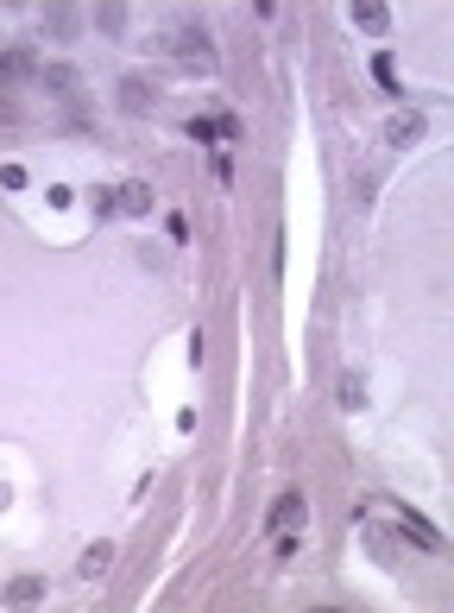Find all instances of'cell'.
Returning <instances> with one entry per match:
<instances>
[{"label":"cell","instance_id":"1","mask_svg":"<svg viewBox=\"0 0 454 613\" xmlns=\"http://www.w3.org/2000/svg\"><path fill=\"white\" fill-rule=\"evenodd\" d=\"M177 63H183L190 77H208V70H215V45H208V32H196V26L177 32Z\"/></svg>","mask_w":454,"mask_h":613},{"label":"cell","instance_id":"2","mask_svg":"<svg viewBox=\"0 0 454 613\" xmlns=\"http://www.w3.org/2000/svg\"><path fill=\"white\" fill-rule=\"evenodd\" d=\"M120 108L126 114H151V108H158V83H151V77H120Z\"/></svg>","mask_w":454,"mask_h":613},{"label":"cell","instance_id":"3","mask_svg":"<svg viewBox=\"0 0 454 613\" xmlns=\"http://www.w3.org/2000/svg\"><path fill=\"white\" fill-rule=\"evenodd\" d=\"M392 512H398V531L417 544V551H442V531H435V525H429L417 506H392Z\"/></svg>","mask_w":454,"mask_h":613},{"label":"cell","instance_id":"4","mask_svg":"<svg viewBox=\"0 0 454 613\" xmlns=\"http://www.w3.org/2000/svg\"><path fill=\"white\" fill-rule=\"evenodd\" d=\"M303 512H310V500H303V494L290 487V494H278V500H272V512H265V525H272V531H290V525H296Z\"/></svg>","mask_w":454,"mask_h":613},{"label":"cell","instance_id":"5","mask_svg":"<svg viewBox=\"0 0 454 613\" xmlns=\"http://www.w3.org/2000/svg\"><path fill=\"white\" fill-rule=\"evenodd\" d=\"M108 563H114V544H108V537H95L89 551L76 557V576H83V582H101V576H108Z\"/></svg>","mask_w":454,"mask_h":613},{"label":"cell","instance_id":"6","mask_svg":"<svg viewBox=\"0 0 454 613\" xmlns=\"http://www.w3.org/2000/svg\"><path fill=\"white\" fill-rule=\"evenodd\" d=\"M32 601H45V576H13L0 588V607H32Z\"/></svg>","mask_w":454,"mask_h":613},{"label":"cell","instance_id":"7","mask_svg":"<svg viewBox=\"0 0 454 613\" xmlns=\"http://www.w3.org/2000/svg\"><path fill=\"white\" fill-rule=\"evenodd\" d=\"M114 202H120V216H151V184H114Z\"/></svg>","mask_w":454,"mask_h":613},{"label":"cell","instance_id":"8","mask_svg":"<svg viewBox=\"0 0 454 613\" xmlns=\"http://www.w3.org/2000/svg\"><path fill=\"white\" fill-rule=\"evenodd\" d=\"M32 70H38L32 51H0V83H26Z\"/></svg>","mask_w":454,"mask_h":613},{"label":"cell","instance_id":"9","mask_svg":"<svg viewBox=\"0 0 454 613\" xmlns=\"http://www.w3.org/2000/svg\"><path fill=\"white\" fill-rule=\"evenodd\" d=\"M347 13H353V26H366V32H385V26H392L385 0H360V7H347Z\"/></svg>","mask_w":454,"mask_h":613},{"label":"cell","instance_id":"10","mask_svg":"<svg viewBox=\"0 0 454 613\" xmlns=\"http://www.w3.org/2000/svg\"><path fill=\"white\" fill-rule=\"evenodd\" d=\"M417 133H423V114H398V120L385 127V140H392V146H410Z\"/></svg>","mask_w":454,"mask_h":613},{"label":"cell","instance_id":"11","mask_svg":"<svg viewBox=\"0 0 454 613\" xmlns=\"http://www.w3.org/2000/svg\"><path fill=\"white\" fill-rule=\"evenodd\" d=\"M341 405L347 412H366V380L360 373H341Z\"/></svg>","mask_w":454,"mask_h":613},{"label":"cell","instance_id":"12","mask_svg":"<svg viewBox=\"0 0 454 613\" xmlns=\"http://www.w3.org/2000/svg\"><path fill=\"white\" fill-rule=\"evenodd\" d=\"M45 83H51L57 95H76V70H69V63H51V70H45Z\"/></svg>","mask_w":454,"mask_h":613},{"label":"cell","instance_id":"13","mask_svg":"<svg viewBox=\"0 0 454 613\" xmlns=\"http://www.w3.org/2000/svg\"><path fill=\"white\" fill-rule=\"evenodd\" d=\"M372 77H378V89H392V95H398V70H392V57H385V51H372Z\"/></svg>","mask_w":454,"mask_h":613},{"label":"cell","instance_id":"14","mask_svg":"<svg viewBox=\"0 0 454 613\" xmlns=\"http://www.w3.org/2000/svg\"><path fill=\"white\" fill-rule=\"evenodd\" d=\"M89 202H95L101 216H120V202H114V184H95V196H89Z\"/></svg>","mask_w":454,"mask_h":613},{"label":"cell","instance_id":"15","mask_svg":"<svg viewBox=\"0 0 454 613\" xmlns=\"http://www.w3.org/2000/svg\"><path fill=\"white\" fill-rule=\"evenodd\" d=\"M0 127H20V102L13 95H0Z\"/></svg>","mask_w":454,"mask_h":613},{"label":"cell","instance_id":"16","mask_svg":"<svg viewBox=\"0 0 454 613\" xmlns=\"http://www.w3.org/2000/svg\"><path fill=\"white\" fill-rule=\"evenodd\" d=\"M7 506H13V494H7V481H0V512H7Z\"/></svg>","mask_w":454,"mask_h":613}]
</instances>
